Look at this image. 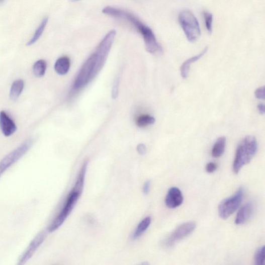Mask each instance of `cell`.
<instances>
[{"label":"cell","mask_w":265,"mask_h":265,"mask_svg":"<svg viewBox=\"0 0 265 265\" xmlns=\"http://www.w3.org/2000/svg\"><path fill=\"white\" fill-rule=\"evenodd\" d=\"M102 13L129 23L142 35L146 50L148 52L155 55H159L162 54L163 52L162 48L157 42L152 29L141 22L133 14L125 10L110 6L104 8L102 10Z\"/></svg>","instance_id":"1"},{"label":"cell","mask_w":265,"mask_h":265,"mask_svg":"<svg viewBox=\"0 0 265 265\" xmlns=\"http://www.w3.org/2000/svg\"><path fill=\"white\" fill-rule=\"evenodd\" d=\"M257 143L255 137L248 135L237 146L233 163V171L237 174L245 165L249 164L256 154Z\"/></svg>","instance_id":"2"},{"label":"cell","mask_w":265,"mask_h":265,"mask_svg":"<svg viewBox=\"0 0 265 265\" xmlns=\"http://www.w3.org/2000/svg\"><path fill=\"white\" fill-rule=\"evenodd\" d=\"M179 21L189 41L196 42L201 37V31L196 16L190 11L184 10L180 14Z\"/></svg>","instance_id":"3"},{"label":"cell","mask_w":265,"mask_h":265,"mask_svg":"<svg viewBox=\"0 0 265 265\" xmlns=\"http://www.w3.org/2000/svg\"><path fill=\"white\" fill-rule=\"evenodd\" d=\"M81 193L74 189L69 193L62 209L49 226V233L56 231L63 224L76 206Z\"/></svg>","instance_id":"4"},{"label":"cell","mask_w":265,"mask_h":265,"mask_svg":"<svg viewBox=\"0 0 265 265\" xmlns=\"http://www.w3.org/2000/svg\"><path fill=\"white\" fill-rule=\"evenodd\" d=\"M116 34L117 32L115 30H111L105 35L97 47L95 52L97 57V62L95 70L94 76L98 73L107 61Z\"/></svg>","instance_id":"5"},{"label":"cell","mask_w":265,"mask_h":265,"mask_svg":"<svg viewBox=\"0 0 265 265\" xmlns=\"http://www.w3.org/2000/svg\"><path fill=\"white\" fill-rule=\"evenodd\" d=\"M33 144L32 138L25 140L20 146L6 155L0 161V178L8 168L16 163L26 154Z\"/></svg>","instance_id":"6"},{"label":"cell","mask_w":265,"mask_h":265,"mask_svg":"<svg viewBox=\"0 0 265 265\" xmlns=\"http://www.w3.org/2000/svg\"><path fill=\"white\" fill-rule=\"evenodd\" d=\"M244 197V190L240 188L231 197L223 200L218 207L219 215L223 220L232 216L240 206Z\"/></svg>","instance_id":"7"},{"label":"cell","mask_w":265,"mask_h":265,"mask_svg":"<svg viewBox=\"0 0 265 265\" xmlns=\"http://www.w3.org/2000/svg\"><path fill=\"white\" fill-rule=\"evenodd\" d=\"M97 62L95 52L88 58L80 68L75 79L74 87L78 90L84 86L94 77V72Z\"/></svg>","instance_id":"8"},{"label":"cell","mask_w":265,"mask_h":265,"mask_svg":"<svg viewBox=\"0 0 265 265\" xmlns=\"http://www.w3.org/2000/svg\"><path fill=\"white\" fill-rule=\"evenodd\" d=\"M196 223L190 221L184 223L176 228L174 232L165 240L164 245L167 248L183 240L191 234L196 228Z\"/></svg>","instance_id":"9"},{"label":"cell","mask_w":265,"mask_h":265,"mask_svg":"<svg viewBox=\"0 0 265 265\" xmlns=\"http://www.w3.org/2000/svg\"><path fill=\"white\" fill-rule=\"evenodd\" d=\"M48 231H43L40 233L31 242L26 251L21 256L18 264L22 265L26 263L38 249L43 243L47 235Z\"/></svg>","instance_id":"10"},{"label":"cell","mask_w":265,"mask_h":265,"mask_svg":"<svg viewBox=\"0 0 265 265\" xmlns=\"http://www.w3.org/2000/svg\"><path fill=\"white\" fill-rule=\"evenodd\" d=\"M183 195L180 189L172 187L167 192L165 203L168 208L174 209L180 207L183 204Z\"/></svg>","instance_id":"11"},{"label":"cell","mask_w":265,"mask_h":265,"mask_svg":"<svg viewBox=\"0 0 265 265\" xmlns=\"http://www.w3.org/2000/svg\"><path fill=\"white\" fill-rule=\"evenodd\" d=\"M0 128L6 137L12 136L17 130L15 123L4 111L0 112Z\"/></svg>","instance_id":"12"},{"label":"cell","mask_w":265,"mask_h":265,"mask_svg":"<svg viewBox=\"0 0 265 265\" xmlns=\"http://www.w3.org/2000/svg\"><path fill=\"white\" fill-rule=\"evenodd\" d=\"M254 211V206L252 202L244 205L239 210L235 219L236 225H241L248 222L253 216Z\"/></svg>","instance_id":"13"},{"label":"cell","mask_w":265,"mask_h":265,"mask_svg":"<svg viewBox=\"0 0 265 265\" xmlns=\"http://www.w3.org/2000/svg\"><path fill=\"white\" fill-rule=\"evenodd\" d=\"M208 49V48L206 47L200 54L190 58L183 63L181 67V74L183 78H187L188 77L190 66L202 58L206 54Z\"/></svg>","instance_id":"14"},{"label":"cell","mask_w":265,"mask_h":265,"mask_svg":"<svg viewBox=\"0 0 265 265\" xmlns=\"http://www.w3.org/2000/svg\"><path fill=\"white\" fill-rule=\"evenodd\" d=\"M70 68V60L66 56L59 58L55 63V71L60 75H64L69 71Z\"/></svg>","instance_id":"15"},{"label":"cell","mask_w":265,"mask_h":265,"mask_svg":"<svg viewBox=\"0 0 265 265\" xmlns=\"http://www.w3.org/2000/svg\"><path fill=\"white\" fill-rule=\"evenodd\" d=\"M25 86L24 80L18 79L13 82L12 84L10 98L12 101H16L21 96Z\"/></svg>","instance_id":"16"},{"label":"cell","mask_w":265,"mask_h":265,"mask_svg":"<svg viewBox=\"0 0 265 265\" xmlns=\"http://www.w3.org/2000/svg\"><path fill=\"white\" fill-rule=\"evenodd\" d=\"M226 143V138L225 136L219 137L216 141L212 150V155L214 157L219 158L224 153Z\"/></svg>","instance_id":"17"},{"label":"cell","mask_w":265,"mask_h":265,"mask_svg":"<svg viewBox=\"0 0 265 265\" xmlns=\"http://www.w3.org/2000/svg\"><path fill=\"white\" fill-rule=\"evenodd\" d=\"M151 222V219L148 217L141 221L138 225L132 236L133 239H136L147 230Z\"/></svg>","instance_id":"18"},{"label":"cell","mask_w":265,"mask_h":265,"mask_svg":"<svg viewBox=\"0 0 265 265\" xmlns=\"http://www.w3.org/2000/svg\"><path fill=\"white\" fill-rule=\"evenodd\" d=\"M48 17L45 18L36 31H35L32 39L27 43V46H30L36 43L39 40L45 30L48 22Z\"/></svg>","instance_id":"19"},{"label":"cell","mask_w":265,"mask_h":265,"mask_svg":"<svg viewBox=\"0 0 265 265\" xmlns=\"http://www.w3.org/2000/svg\"><path fill=\"white\" fill-rule=\"evenodd\" d=\"M47 63L44 60H39L33 66V72L37 77H42L46 73Z\"/></svg>","instance_id":"20"},{"label":"cell","mask_w":265,"mask_h":265,"mask_svg":"<svg viewBox=\"0 0 265 265\" xmlns=\"http://www.w3.org/2000/svg\"><path fill=\"white\" fill-rule=\"evenodd\" d=\"M155 119L153 117L148 115L139 116L136 120V124L139 128H145L149 125H153Z\"/></svg>","instance_id":"21"},{"label":"cell","mask_w":265,"mask_h":265,"mask_svg":"<svg viewBox=\"0 0 265 265\" xmlns=\"http://www.w3.org/2000/svg\"><path fill=\"white\" fill-rule=\"evenodd\" d=\"M254 261L256 265H263L264 262V246L258 249L254 255Z\"/></svg>","instance_id":"22"},{"label":"cell","mask_w":265,"mask_h":265,"mask_svg":"<svg viewBox=\"0 0 265 265\" xmlns=\"http://www.w3.org/2000/svg\"><path fill=\"white\" fill-rule=\"evenodd\" d=\"M204 17L206 28L209 33H212L213 31V15L211 13L205 11L204 12Z\"/></svg>","instance_id":"23"},{"label":"cell","mask_w":265,"mask_h":265,"mask_svg":"<svg viewBox=\"0 0 265 265\" xmlns=\"http://www.w3.org/2000/svg\"><path fill=\"white\" fill-rule=\"evenodd\" d=\"M255 97L259 100H264V87L261 86L257 88L254 93Z\"/></svg>","instance_id":"24"},{"label":"cell","mask_w":265,"mask_h":265,"mask_svg":"<svg viewBox=\"0 0 265 265\" xmlns=\"http://www.w3.org/2000/svg\"><path fill=\"white\" fill-rule=\"evenodd\" d=\"M119 77L117 78L114 82L113 91H112V97L113 99H115L118 97V91H119Z\"/></svg>","instance_id":"25"},{"label":"cell","mask_w":265,"mask_h":265,"mask_svg":"<svg viewBox=\"0 0 265 265\" xmlns=\"http://www.w3.org/2000/svg\"><path fill=\"white\" fill-rule=\"evenodd\" d=\"M217 169V165L216 163L210 162L208 163L205 167L207 172L209 173H214Z\"/></svg>","instance_id":"26"},{"label":"cell","mask_w":265,"mask_h":265,"mask_svg":"<svg viewBox=\"0 0 265 265\" xmlns=\"http://www.w3.org/2000/svg\"><path fill=\"white\" fill-rule=\"evenodd\" d=\"M137 151L139 154L144 155L147 153V148L144 144H140L137 147Z\"/></svg>","instance_id":"27"},{"label":"cell","mask_w":265,"mask_h":265,"mask_svg":"<svg viewBox=\"0 0 265 265\" xmlns=\"http://www.w3.org/2000/svg\"><path fill=\"white\" fill-rule=\"evenodd\" d=\"M151 182L150 181H146L143 186V192L145 194H148L150 190Z\"/></svg>","instance_id":"28"},{"label":"cell","mask_w":265,"mask_h":265,"mask_svg":"<svg viewBox=\"0 0 265 265\" xmlns=\"http://www.w3.org/2000/svg\"><path fill=\"white\" fill-rule=\"evenodd\" d=\"M257 109L259 113L260 114L263 115L264 114V105L263 104H259L257 106Z\"/></svg>","instance_id":"29"},{"label":"cell","mask_w":265,"mask_h":265,"mask_svg":"<svg viewBox=\"0 0 265 265\" xmlns=\"http://www.w3.org/2000/svg\"><path fill=\"white\" fill-rule=\"evenodd\" d=\"M80 1V0H71V2H79Z\"/></svg>","instance_id":"30"},{"label":"cell","mask_w":265,"mask_h":265,"mask_svg":"<svg viewBox=\"0 0 265 265\" xmlns=\"http://www.w3.org/2000/svg\"><path fill=\"white\" fill-rule=\"evenodd\" d=\"M4 0H0V4L2 3L3 2H4Z\"/></svg>","instance_id":"31"}]
</instances>
